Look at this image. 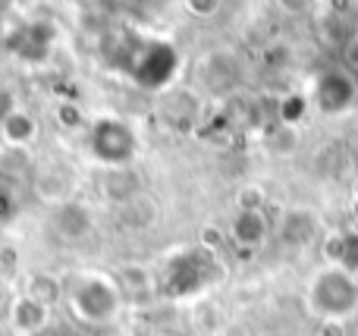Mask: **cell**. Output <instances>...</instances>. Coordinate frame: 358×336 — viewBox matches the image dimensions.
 Instances as JSON below:
<instances>
[{
    "label": "cell",
    "instance_id": "6da1fadb",
    "mask_svg": "<svg viewBox=\"0 0 358 336\" xmlns=\"http://www.w3.org/2000/svg\"><path fill=\"white\" fill-rule=\"evenodd\" d=\"M308 305L317 318L343 321L358 312V283L349 270L324 268L308 286Z\"/></svg>",
    "mask_w": 358,
    "mask_h": 336
},
{
    "label": "cell",
    "instance_id": "7a4b0ae2",
    "mask_svg": "<svg viewBox=\"0 0 358 336\" xmlns=\"http://www.w3.org/2000/svg\"><path fill=\"white\" fill-rule=\"evenodd\" d=\"M92 154L107 167H126L136 154V132L120 119H98L92 126Z\"/></svg>",
    "mask_w": 358,
    "mask_h": 336
},
{
    "label": "cell",
    "instance_id": "3957f363",
    "mask_svg": "<svg viewBox=\"0 0 358 336\" xmlns=\"http://www.w3.org/2000/svg\"><path fill=\"white\" fill-rule=\"evenodd\" d=\"M120 289L113 286V283L101 280V277H92V280L79 283L73 293V312L79 314L82 321H88V324H104V321H110L113 314L120 312Z\"/></svg>",
    "mask_w": 358,
    "mask_h": 336
},
{
    "label": "cell",
    "instance_id": "277c9868",
    "mask_svg": "<svg viewBox=\"0 0 358 336\" xmlns=\"http://www.w3.org/2000/svg\"><path fill=\"white\" fill-rule=\"evenodd\" d=\"M358 101V82L349 69L330 66L315 79V107L321 113H346Z\"/></svg>",
    "mask_w": 358,
    "mask_h": 336
},
{
    "label": "cell",
    "instance_id": "5b68a950",
    "mask_svg": "<svg viewBox=\"0 0 358 336\" xmlns=\"http://www.w3.org/2000/svg\"><path fill=\"white\" fill-rule=\"evenodd\" d=\"M176 63H179L176 50L170 48V44L155 41V44H148V48L138 50V57L132 60L129 69H132V75H136L138 85H145V88H164L170 79H173Z\"/></svg>",
    "mask_w": 358,
    "mask_h": 336
},
{
    "label": "cell",
    "instance_id": "8992f818",
    "mask_svg": "<svg viewBox=\"0 0 358 336\" xmlns=\"http://www.w3.org/2000/svg\"><path fill=\"white\" fill-rule=\"evenodd\" d=\"M210 258L201 251H189V255L170 261V289L176 295H189L195 289H201L210 280Z\"/></svg>",
    "mask_w": 358,
    "mask_h": 336
},
{
    "label": "cell",
    "instance_id": "52a82bcc",
    "mask_svg": "<svg viewBox=\"0 0 358 336\" xmlns=\"http://www.w3.org/2000/svg\"><path fill=\"white\" fill-rule=\"evenodd\" d=\"M6 44H10L13 50H16L22 60H44L50 50V29L41 22H31V25H22V29H16L10 38H6Z\"/></svg>",
    "mask_w": 358,
    "mask_h": 336
},
{
    "label": "cell",
    "instance_id": "ba28073f",
    "mask_svg": "<svg viewBox=\"0 0 358 336\" xmlns=\"http://www.w3.org/2000/svg\"><path fill=\"white\" fill-rule=\"evenodd\" d=\"M54 224H57V230H60V236L73 239V242H79V239H85L88 233L94 230V220H92V214H88V207L76 205V201H69V205H63L60 211L54 214Z\"/></svg>",
    "mask_w": 358,
    "mask_h": 336
},
{
    "label": "cell",
    "instance_id": "9c48e42d",
    "mask_svg": "<svg viewBox=\"0 0 358 336\" xmlns=\"http://www.w3.org/2000/svg\"><path fill=\"white\" fill-rule=\"evenodd\" d=\"M229 233L239 245L245 249H255L267 239V220H264V211H239L229 224Z\"/></svg>",
    "mask_w": 358,
    "mask_h": 336
},
{
    "label": "cell",
    "instance_id": "30bf717a",
    "mask_svg": "<svg viewBox=\"0 0 358 336\" xmlns=\"http://www.w3.org/2000/svg\"><path fill=\"white\" fill-rule=\"evenodd\" d=\"M44 324H48V308L38 305V302H31L29 295L16 299V305H13V327H16V330L41 333Z\"/></svg>",
    "mask_w": 358,
    "mask_h": 336
},
{
    "label": "cell",
    "instance_id": "8fae6325",
    "mask_svg": "<svg viewBox=\"0 0 358 336\" xmlns=\"http://www.w3.org/2000/svg\"><path fill=\"white\" fill-rule=\"evenodd\" d=\"M104 189H107V195H110V198L129 205V201L138 198V176L132 173L129 167H110Z\"/></svg>",
    "mask_w": 358,
    "mask_h": 336
},
{
    "label": "cell",
    "instance_id": "7c38bea8",
    "mask_svg": "<svg viewBox=\"0 0 358 336\" xmlns=\"http://www.w3.org/2000/svg\"><path fill=\"white\" fill-rule=\"evenodd\" d=\"M0 129H3V138H6V142L25 145V142H31V138H35L38 126H35V119H31L25 110H10V117L0 123Z\"/></svg>",
    "mask_w": 358,
    "mask_h": 336
},
{
    "label": "cell",
    "instance_id": "4fadbf2b",
    "mask_svg": "<svg viewBox=\"0 0 358 336\" xmlns=\"http://www.w3.org/2000/svg\"><path fill=\"white\" fill-rule=\"evenodd\" d=\"M60 293H63L60 280H57V277H48V274H35L29 280V286H25V295L44 308L57 305V302H60Z\"/></svg>",
    "mask_w": 358,
    "mask_h": 336
},
{
    "label": "cell",
    "instance_id": "5bb4252c",
    "mask_svg": "<svg viewBox=\"0 0 358 336\" xmlns=\"http://www.w3.org/2000/svg\"><path fill=\"white\" fill-rule=\"evenodd\" d=\"M311 233H315V217L311 214H289V217L283 220V242L289 245H305L311 239Z\"/></svg>",
    "mask_w": 358,
    "mask_h": 336
},
{
    "label": "cell",
    "instance_id": "9a60e30c",
    "mask_svg": "<svg viewBox=\"0 0 358 336\" xmlns=\"http://www.w3.org/2000/svg\"><path fill=\"white\" fill-rule=\"evenodd\" d=\"M57 119H60V126H66V129H76V126H82V110L73 101H63V104H57Z\"/></svg>",
    "mask_w": 358,
    "mask_h": 336
},
{
    "label": "cell",
    "instance_id": "2e32d148",
    "mask_svg": "<svg viewBox=\"0 0 358 336\" xmlns=\"http://www.w3.org/2000/svg\"><path fill=\"white\" fill-rule=\"evenodd\" d=\"M261 205H264V195H261V189H242L239 211H261Z\"/></svg>",
    "mask_w": 358,
    "mask_h": 336
},
{
    "label": "cell",
    "instance_id": "e0dca14e",
    "mask_svg": "<svg viewBox=\"0 0 358 336\" xmlns=\"http://www.w3.org/2000/svg\"><path fill=\"white\" fill-rule=\"evenodd\" d=\"M346 63L358 69V35L352 38V41H346Z\"/></svg>",
    "mask_w": 358,
    "mask_h": 336
},
{
    "label": "cell",
    "instance_id": "ac0fdd59",
    "mask_svg": "<svg viewBox=\"0 0 358 336\" xmlns=\"http://www.w3.org/2000/svg\"><path fill=\"white\" fill-rule=\"evenodd\" d=\"M10 110H13V104H10V98H6L3 92H0V123H3L6 117H10Z\"/></svg>",
    "mask_w": 358,
    "mask_h": 336
},
{
    "label": "cell",
    "instance_id": "d6986e66",
    "mask_svg": "<svg viewBox=\"0 0 358 336\" xmlns=\"http://www.w3.org/2000/svg\"><path fill=\"white\" fill-rule=\"evenodd\" d=\"M201 239H204V245H208V249H217V245H220V242H217V233L214 230H204Z\"/></svg>",
    "mask_w": 358,
    "mask_h": 336
},
{
    "label": "cell",
    "instance_id": "ffe728a7",
    "mask_svg": "<svg viewBox=\"0 0 358 336\" xmlns=\"http://www.w3.org/2000/svg\"><path fill=\"white\" fill-rule=\"evenodd\" d=\"M192 10H195V13H208V10H217V6L214 3H192Z\"/></svg>",
    "mask_w": 358,
    "mask_h": 336
},
{
    "label": "cell",
    "instance_id": "44dd1931",
    "mask_svg": "<svg viewBox=\"0 0 358 336\" xmlns=\"http://www.w3.org/2000/svg\"><path fill=\"white\" fill-rule=\"evenodd\" d=\"M35 336H41V333H35Z\"/></svg>",
    "mask_w": 358,
    "mask_h": 336
}]
</instances>
